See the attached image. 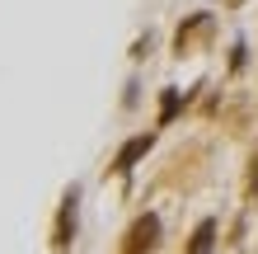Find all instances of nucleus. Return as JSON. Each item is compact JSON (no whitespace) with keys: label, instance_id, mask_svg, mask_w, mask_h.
<instances>
[{"label":"nucleus","instance_id":"nucleus-2","mask_svg":"<svg viewBox=\"0 0 258 254\" xmlns=\"http://www.w3.org/2000/svg\"><path fill=\"white\" fill-rule=\"evenodd\" d=\"M155 235H160V217H136L132 221V231H127V245L122 254H146V249H155Z\"/></svg>","mask_w":258,"mask_h":254},{"label":"nucleus","instance_id":"nucleus-3","mask_svg":"<svg viewBox=\"0 0 258 254\" xmlns=\"http://www.w3.org/2000/svg\"><path fill=\"white\" fill-rule=\"evenodd\" d=\"M150 151V137H132L127 146H122V151H117V160H113V174H127L132 170V160L136 156H146Z\"/></svg>","mask_w":258,"mask_h":254},{"label":"nucleus","instance_id":"nucleus-4","mask_svg":"<svg viewBox=\"0 0 258 254\" xmlns=\"http://www.w3.org/2000/svg\"><path fill=\"white\" fill-rule=\"evenodd\" d=\"M207 33H211V14H197L188 28H178V52H192V42L207 38Z\"/></svg>","mask_w":258,"mask_h":254},{"label":"nucleus","instance_id":"nucleus-5","mask_svg":"<svg viewBox=\"0 0 258 254\" xmlns=\"http://www.w3.org/2000/svg\"><path fill=\"white\" fill-rule=\"evenodd\" d=\"M211 249H216V221H202L188 240V254H211Z\"/></svg>","mask_w":258,"mask_h":254},{"label":"nucleus","instance_id":"nucleus-1","mask_svg":"<svg viewBox=\"0 0 258 254\" xmlns=\"http://www.w3.org/2000/svg\"><path fill=\"white\" fill-rule=\"evenodd\" d=\"M75 202H80V193L66 188L61 212H56V231H52V249H56V254H66V249H71V235H75Z\"/></svg>","mask_w":258,"mask_h":254}]
</instances>
